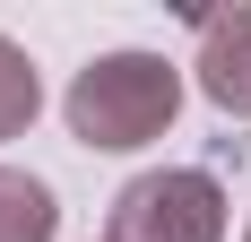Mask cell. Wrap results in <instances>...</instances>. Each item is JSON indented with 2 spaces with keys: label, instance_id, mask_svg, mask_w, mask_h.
Wrapping results in <instances>:
<instances>
[{
  "label": "cell",
  "instance_id": "1",
  "mask_svg": "<svg viewBox=\"0 0 251 242\" xmlns=\"http://www.w3.org/2000/svg\"><path fill=\"white\" fill-rule=\"evenodd\" d=\"M61 113H70L78 147H104V156L148 147V139H165L174 113H182V70L165 52H104V61H87V70L70 78Z\"/></svg>",
  "mask_w": 251,
  "mask_h": 242
},
{
  "label": "cell",
  "instance_id": "2",
  "mask_svg": "<svg viewBox=\"0 0 251 242\" xmlns=\"http://www.w3.org/2000/svg\"><path fill=\"white\" fill-rule=\"evenodd\" d=\"M104 242H226V191L200 165H165L113 191Z\"/></svg>",
  "mask_w": 251,
  "mask_h": 242
},
{
  "label": "cell",
  "instance_id": "3",
  "mask_svg": "<svg viewBox=\"0 0 251 242\" xmlns=\"http://www.w3.org/2000/svg\"><path fill=\"white\" fill-rule=\"evenodd\" d=\"M191 35H200V96L217 113L251 121V0L243 9H191Z\"/></svg>",
  "mask_w": 251,
  "mask_h": 242
},
{
  "label": "cell",
  "instance_id": "4",
  "mask_svg": "<svg viewBox=\"0 0 251 242\" xmlns=\"http://www.w3.org/2000/svg\"><path fill=\"white\" fill-rule=\"evenodd\" d=\"M61 234V208H52V191L35 182V173L0 165V242H52Z\"/></svg>",
  "mask_w": 251,
  "mask_h": 242
},
{
  "label": "cell",
  "instance_id": "5",
  "mask_svg": "<svg viewBox=\"0 0 251 242\" xmlns=\"http://www.w3.org/2000/svg\"><path fill=\"white\" fill-rule=\"evenodd\" d=\"M35 113H44V78H35V61L0 35V139H26Z\"/></svg>",
  "mask_w": 251,
  "mask_h": 242
},
{
  "label": "cell",
  "instance_id": "6",
  "mask_svg": "<svg viewBox=\"0 0 251 242\" xmlns=\"http://www.w3.org/2000/svg\"><path fill=\"white\" fill-rule=\"evenodd\" d=\"M243 242H251V225H243Z\"/></svg>",
  "mask_w": 251,
  "mask_h": 242
}]
</instances>
